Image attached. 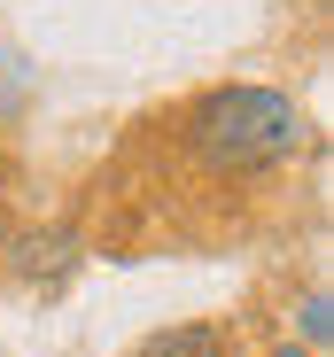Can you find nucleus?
Wrapping results in <instances>:
<instances>
[{"label": "nucleus", "mask_w": 334, "mask_h": 357, "mask_svg": "<svg viewBox=\"0 0 334 357\" xmlns=\"http://www.w3.org/2000/svg\"><path fill=\"white\" fill-rule=\"evenodd\" d=\"M311 140V116L296 93L280 86H218L187 109V155L210 178H257V171H280L296 163Z\"/></svg>", "instance_id": "f257e3e1"}, {"label": "nucleus", "mask_w": 334, "mask_h": 357, "mask_svg": "<svg viewBox=\"0 0 334 357\" xmlns=\"http://www.w3.org/2000/svg\"><path fill=\"white\" fill-rule=\"evenodd\" d=\"M140 357H234L226 326H172V334H155Z\"/></svg>", "instance_id": "f03ea898"}, {"label": "nucleus", "mask_w": 334, "mask_h": 357, "mask_svg": "<svg viewBox=\"0 0 334 357\" xmlns=\"http://www.w3.org/2000/svg\"><path fill=\"white\" fill-rule=\"evenodd\" d=\"M303 334L326 342V295H303Z\"/></svg>", "instance_id": "7ed1b4c3"}, {"label": "nucleus", "mask_w": 334, "mask_h": 357, "mask_svg": "<svg viewBox=\"0 0 334 357\" xmlns=\"http://www.w3.org/2000/svg\"><path fill=\"white\" fill-rule=\"evenodd\" d=\"M272 357H311V349H296V342H280V349H272Z\"/></svg>", "instance_id": "20e7f679"}]
</instances>
